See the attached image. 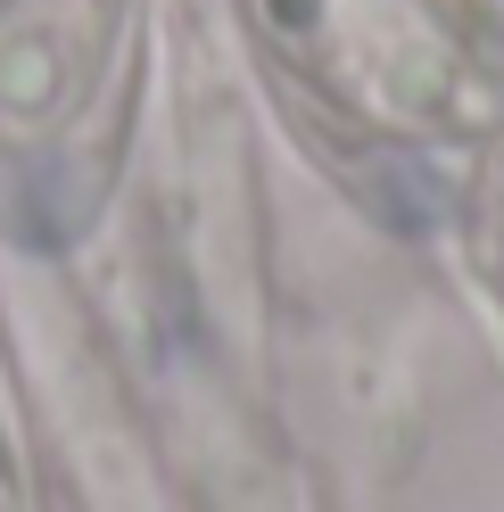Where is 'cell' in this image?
<instances>
[{"label":"cell","instance_id":"6da1fadb","mask_svg":"<svg viewBox=\"0 0 504 512\" xmlns=\"http://www.w3.org/2000/svg\"><path fill=\"white\" fill-rule=\"evenodd\" d=\"M67 91H75L67 34H58L50 17H34V9H9L0 17V116L9 124H42V116L67 108Z\"/></svg>","mask_w":504,"mask_h":512},{"label":"cell","instance_id":"7a4b0ae2","mask_svg":"<svg viewBox=\"0 0 504 512\" xmlns=\"http://www.w3.org/2000/svg\"><path fill=\"white\" fill-rule=\"evenodd\" d=\"M75 9H116V0H75Z\"/></svg>","mask_w":504,"mask_h":512}]
</instances>
